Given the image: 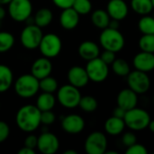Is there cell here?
I'll return each instance as SVG.
<instances>
[{"label": "cell", "instance_id": "1", "mask_svg": "<svg viewBox=\"0 0 154 154\" xmlns=\"http://www.w3.org/2000/svg\"><path fill=\"white\" fill-rule=\"evenodd\" d=\"M41 114L42 111L36 106H23L16 113V125L20 130L25 133H32L35 131L42 124Z\"/></svg>", "mask_w": 154, "mask_h": 154}, {"label": "cell", "instance_id": "2", "mask_svg": "<svg viewBox=\"0 0 154 154\" xmlns=\"http://www.w3.org/2000/svg\"><path fill=\"white\" fill-rule=\"evenodd\" d=\"M39 82L40 80L32 74H23L14 82L15 93L22 98H31L39 91Z\"/></svg>", "mask_w": 154, "mask_h": 154}, {"label": "cell", "instance_id": "3", "mask_svg": "<svg viewBox=\"0 0 154 154\" xmlns=\"http://www.w3.org/2000/svg\"><path fill=\"white\" fill-rule=\"evenodd\" d=\"M99 42L105 50L112 51L116 53L124 48L125 39L118 29L116 30L107 27L103 29V32L100 33Z\"/></svg>", "mask_w": 154, "mask_h": 154}, {"label": "cell", "instance_id": "4", "mask_svg": "<svg viewBox=\"0 0 154 154\" xmlns=\"http://www.w3.org/2000/svg\"><path fill=\"white\" fill-rule=\"evenodd\" d=\"M125 125L134 131H142L148 127L151 116L147 111L142 108L134 107L126 111L124 118Z\"/></svg>", "mask_w": 154, "mask_h": 154}, {"label": "cell", "instance_id": "5", "mask_svg": "<svg viewBox=\"0 0 154 154\" xmlns=\"http://www.w3.org/2000/svg\"><path fill=\"white\" fill-rule=\"evenodd\" d=\"M81 94L78 88L71 84L64 85L58 89L57 99L59 103L66 108H75L79 106Z\"/></svg>", "mask_w": 154, "mask_h": 154}, {"label": "cell", "instance_id": "6", "mask_svg": "<svg viewBox=\"0 0 154 154\" xmlns=\"http://www.w3.org/2000/svg\"><path fill=\"white\" fill-rule=\"evenodd\" d=\"M43 37L42 28L33 24H27L22 31L20 40L23 46L28 50H34L39 48L41 41Z\"/></svg>", "mask_w": 154, "mask_h": 154}, {"label": "cell", "instance_id": "7", "mask_svg": "<svg viewBox=\"0 0 154 154\" xmlns=\"http://www.w3.org/2000/svg\"><path fill=\"white\" fill-rule=\"evenodd\" d=\"M61 48V40L55 33H47L43 35L39 45V50L42 56L49 59L57 57L60 53Z\"/></svg>", "mask_w": 154, "mask_h": 154}, {"label": "cell", "instance_id": "8", "mask_svg": "<svg viewBox=\"0 0 154 154\" xmlns=\"http://www.w3.org/2000/svg\"><path fill=\"white\" fill-rule=\"evenodd\" d=\"M32 12V5L30 0H12L8 4V14L15 22H25Z\"/></svg>", "mask_w": 154, "mask_h": 154}, {"label": "cell", "instance_id": "9", "mask_svg": "<svg viewBox=\"0 0 154 154\" xmlns=\"http://www.w3.org/2000/svg\"><path fill=\"white\" fill-rule=\"evenodd\" d=\"M86 70L89 79L97 83H100L106 80L109 73L108 65L104 62L100 57L88 60L86 66Z\"/></svg>", "mask_w": 154, "mask_h": 154}, {"label": "cell", "instance_id": "10", "mask_svg": "<svg viewBox=\"0 0 154 154\" xmlns=\"http://www.w3.org/2000/svg\"><path fill=\"white\" fill-rule=\"evenodd\" d=\"M127 83L129 88L137 94L146 93L151 87V79L146 72L141 70H134L127 76Z\"/></svg>", "mask_w": 154, "mask_h": 154}, {"label": "cell", "instance_id": "11", "mask_svg": "<svg viewBox=\"0 0 154 154\" xmlns=\"http://www.w3.org/2000/svg\"><path fill=\"white\" fill-rule=\"evenodd\" d=\"M107 149L106 135L98 131L91 133L85 141V151L88 154H104Z\"/></svg>", "mask_w": 154, "mask_h": 154}, {"label": "cell", "instance_id": "12", "mask_svg": "<svg viewBox=\"0 0 154 154\" xmlns=\"http://www.w3.org/2000/svg\"><path fill=\"white\" fill-rule=\"evenodd\" d=\"M59 147L58 137L50 132H44L38 137L37 148L42 154H54L59 150Z\"/></svg>", "mask_w": 154, "mask_h": 154}, {"label": "cell", "instance_id": "13", "mask_svg": "<svg viewBox=\"0 0 154 154\" xmlns=\"http://www.w3.org/2000/svg\"><path fill=\"white\" fill-rule=\"evenodd\" d=\"M61 127L67 134H78L84 130L85 121L80 116L76 114H71L62 118Z\"/></svg>", "mask_w": 154, "mask_h": 154}, {"label": "cell", "instance_id": "14", "mask_svg": "<svg viewBox=\"0 0 154 154\" xmlns=\"http://www.w3.org/2000/svg\"><path fill=\"white\" fill-rule=\"evenodd\" d=\"M68 80L72 86L81 88L88 85L90 80L86 70V68L80 66H73L69 69L68 72Z\"/></svg>", "mask_w": 154, "mask_h": 154}, {"label": "cell", "instance_id": "15", "mask_svg": "<svg viewBox=\"0 0 154 154\" xmlns=\"http://www.w3.org/2000/svg\"><path fill=\"white\" fill-rule=\"evenodd\" d=\"M52 71V64L49 58L42 57L34 60L31 68V74H32L39 80L51 75Z\"/></svg>", "mask_w": 154, "mask_h": 154}, {"label": "cell", "instance_id": "16", "mask_svg": "<svg viewBox=\"0 0 154 154\" xmlns=\"http://www.w3.org/2000/svg\"><path fill=\"white\" fill-rule=\"evenodd\" d=\"M137 93H135L131 88H125L121 90L116 98L117 106L124 108L125 110L128 111L130 109H133L136 107L138 103V97Z\"/></svg>", "mask_w": 154, "mask_h": 154}, {"label": "cell", "instance_id": "17", "mask_svg": "<svg viewBox=\"0 0 154 154\" xmlns=\"http://www.w3.org/2000/svg\"><path fill=\"white\" fill-rule=\"evenodd\" d=\"M133 62L135 69L148 73L154 69V53L142 51L134 56Z\"/></svg>", "mask_w": 154, "mask_h": 154}, {"label": "cell", "instance_id": "18", "mask_svg": "<svg viewBox=\"0 0 154 154\" xmlns=\"http://www.w3.org/2000/svg\"><path fill=\"white\" fill-rule=\"evenodd\" d=\"M106 11L112 19L122 21L127 16L129 9L124 0H110L107 4Z\"/></svg>", "mask_w": 154, "mask_h": 154}, {"label": "cell", "instance_id": "19", "mask_svg": "<svg viewBox=\"0 0 154 154\" xmlns=\"http://www.w3.org/2000/svg\"><path fill=\"white\" fill-rule=\"evenodd\" d=\"M79 23V14L73 8L69 7L63 9L60 15V23L66 30H72L78 26Z\"/></svg>", "mask_w": 154, "mask_h": 154}, {"label": "cell", "instance_id": "20", "mask_svg": "<svg viewBox=\"0 0 154 154\" xmlns=\"http://www.w3.org/2000/svg\"><path fill=\"white\" fill-rule=\"evenodd\" d=\"M79 55L85 60H91L99 57L100 50L98 45L92 41H85L79 46Z\"/></svg>", "mask_w": 154, "mask_h": 154}, {"label": "cell", "instance_id": "21", "mask_svg": "<svg viewBox=\"0 0 154 154\" xmlns=\"http://www.w3.org/2000/svg\"><path fill=\"white\" fill-rule=\"evenodd\" d=\"M125 127V122L122 118H118L116 116L109 117L105 123V130L106 132L113 136L118 135L122 134Z\"/></svg>", "mask_w": 154, "mask_h": 154}, {"label": "cell", "instance_id": "22", "mask_svg": "<svg viewBox=\"0 0 154 154\" xmlns=\"http://www.w3.org/2000/svg\"><path fill=\"white\" fill-rule=\"evenodd\" d=\"M110 20H111V17L108 14L107 11H105L103 9H97L94 11L91 14L92 23L96 27L102 29V30L108 27Z\"/></svg>", "mask_w": 154, "mask_h": 154}, {"label": "cell", "instance_id": "23", "mask_svg": "<svg viewBox=\"0 0 154 154\" xmlns=\"http://www.w3.org/2000/svg\"><path fill=\"white\" fill-rule=\"evenodd\" d=\"M13 84V72L11 69L4 64H0V93L7 91Z\"/></svg>", "mask_w": 154, "mask_h": 154}, {"label": "cell", "instance_id": "24", "mask_svg": "<svg viewBox=\"0 0 154 154\" xmlns=\"http://www.w3.org/2000/svg\"><path fill=\"white\" fill-rule=\"evenodd\" d=\"M56 103V98L52 93L42 92L36 100V106L42 112L51 110Z\"/></svg>", "mask_w": 154, "mask_h": 154}, {"label": "cell", "instance_id": "25", "mask_svg": "<svg viewBox=\"0 0 154 154\" xmlns=\"http://www.w3.org/2000/svg\"><path fill=\"white\" fill-rule=\"evenodd\" d=\"M34 23L41 28L48 26L53 18V14L49 8H41L39 9L34 15Z\"/></svg>", "mask_w": 154, "mask_h": 154}, {"label": "cell", "instance_id": "26", "mask_svg": "<svg viewBox=\"0 0 154 154\" xmlns=\"http://www.w3.org/2000/svg\"><path fill=\"white\" fill-rule=\"evenodd\" d=\"M131 7L141 15H147L154 9L152 0H131Z\"/></svg>", "mask_w": 154, "mask_h": 154}, {"label": "cell", "instance_id": "27", "mask_svg": "<svg viewBox=\"0 0 154 154\" xmlns=\"http://www.w3.org/2000/svg\"><path fill=\"white\" fill-rule=\"evenodd\" d=\"M111 65L115 74L119 77H127L131 72L128 62L124 59H116Z\"/></svg>", "mask_w": 154, "mask_h": 154}, {"label": "cell", "instance_id": "28", "mask_svg": "<svg viewBox=\"0 0 154 154\" xmlns=\"http://www.w3.org/2000/svg\"><path fill=\"white\" fill-rule=\"evenodd\" d=\"M138 28L143 34H154V18L150 15H143L138 22Z\"/></svg>", "mask_w": 154, "mask_h": 154}, {"label": "cell", "instance_id": "29", "mask_svg": "<svg viewBox=\"0 0 154 154\" xmlns=\"http://www.w3.org/2000/svg\"><path fill=\"white\" fill-rule=\"evenodd\" d=\"M98 103L97 100L92 96H84L81 97L79 106L87 113H92L97 108Z\"/></svg>", "mask_w": 154, "mask_h": 154}, {"label": "cell", "instance_id": "30", "mask_svg": "<svg viewBox=\"0 0 154 154\" xmlns=\"http://www.w3.org/2000/svg\"><path fill=\"white\" fill-rule=\"evenodd\" d=\"M14 44V37L11 32H0V53L8 51Z\"/></svg>", "mask_w": 154, "mask_h": 154}, {"label": "cell", "instance_id": "31", "mask_svg": "<svg viewBox=\"0 0 154 154\" xmlns=\"http://www.w3.org/2000/svg\"><path fill=\"white\" fill-rule=\"evenodd\" d=\"M39 84H40V89L42 90V92L54 93L58 89L57 80L51 76H48L46 78L40 79Z\"/></svg>", "mask_w": 154, "mask_h": 154}, {"label": "cell", "instance_id": "32", "mask_svg": "<svg viewBox=\"0 0 154 154\" xmlns=\"http://www.w3.org/2000/svg\"><path fill=\"white\" fill-rule=\"evenodd\" d=\"M139 47L143 51L154 53V34H143L139 40Z\"/></svg>", "mask_w": 154, "mask_h": 154}, {"label": "cell", "instance_id": "33", "mask_svg": "<svg viewBox=\"0 0 154 154\" xmlns=\"http://www.w3.org/2000/svg\"><path fill=\"white\" fill-rule=\"evenodd\" d=\"M72 7L79 14H88L92 10V4L90 0H75Z\"/></svg>", "mask_w": 154, "mask_h": 154}, {"label": "cell", "instance_id": "34", "mask_svg": "<svg viewBox=\"0 0 154 154\" xmlns=\"http://www.w3.org/2000/svg\"><path fill=\"white\" fill-rule=\"evenodd\" d=\"M56 116L51 110L42 111L41 114V123L44 125H50L55 122Z\"/></svg>", "mask_w": 154, "mask_h": 154}, {"label": "cell", "instance_id": "35", "mask_svg": "<svg viewBox=\"0 0 154 154\" xmlns=\"http://www.w3.org/2000/svg\"><path fill=\"white\" fill-rule=\"evenodd\" d=\"M125 152L127 154H147L148 151L143 144H139L136 143L129 146Z\"/></svg>", "mask_w": 154, "mask_h": 154}, {"label": "cell", "instance_id": "36", "mask_svg": "<svg viewBox=\"0 0 154 154\" xmlns=\"http://www.w3.org/2000/svg\"><path fill=\"white\" fill-rule=\"evenodd\" d=\"M10 134V128L9 125L4 122L0 121V143H4Z\"/></svg>", "mask_w": 154, "mask_h": 154}, {"label": "cell", "instance_id": "37", "mask_svg": "<svg viewBox=\"0 0 154 154\" xmlns=\"http://www.w3.org/2000/svg\"><path fill=\"white\" fill-rule=\"evenodd\" d=\"M100 58L104 60V62H106L107 65H110L112 64L115 60L116 59V52L112 51H108V50H105L101 55H100Z\"/></svg>", "mask_w": 154, "mask_h": 154}, {"label": "cell", "instance_id": "38", "mask_svg": "<svg viewBox=\"0 0 154 154\" xmlns=\"http://www.w3.org/2000/svg\"><path fill=\"white\" fill-rule=\"evenodd\" d=\"M136 141H137V138H136V135L134 133H125L122 137L123 144L127 146V147L136 143Z\"/></svg>", "mask_w": 154, "mask_h": 154}, {"label": "cell", "instance_id": "39", "mask_svg": "<svg viewBox=\"0 0 154 154\" xmlns=\"http://www.w3.org/2000/svg\"><path fill=\"white\" fill-rule=\"evenodd\" d=\"M37 143H38V137L33 134L28 135L24 140V146L33 150L37 147Z\"/></svg>", "mask_w": 154, "mask_h": 154}, {"label": "cell", "instance_id": "40", "mask_svg": "<svg viewBox=\"0 0 154 154\" xmlns=\"http://www.w3.org/2000/svg\"><path fill=\"white\" fill-rule=\"evenodd\" d=\"M75 0H52L53 4L60 9H66L69 7H72Z\"/></svg>", "mask_w": 154, "mask_h": 154}, {"label": "cell", "instance_id": "41", "mask_svg": "<svg viewBox=\"0 0 154 154\" xmlns=\"http://www.w3.org/2000/svg\"><path fill=\"white\" fill-rule=\"evenodd\" d=\"M125 114H126V110H125L124 108L120 107L117 106V107H116L114 109V113H113V116H116L118 118H122L124 119L125 116Z\"/></svg>", "mask_w": 154, "mask_h": 154}, {"label": "cell", "instance_id": "42", "mask_svg": "<svg viewBox=\"0 0 154 154\" xmlns=\"http://www.w3.org/2000/svg\"><path fill=\"white\" fill-rule=\"evenodd\" d=\"M119 22H120V21H118V20H116V19H112V18H111L108 27H109V28H112V29H116V30H117V29H119V26H120Z\"/></svg>", "mask_w": 154, "mask_h": 154}, {"label": "cell", "instance_id": "43", "mask_svg": "<svg viewBox=\"0 0 154 154\" xmlns=\"http://www.w3.org/2000/svg\"><path fill=\"white\" fill-rule=\"evenodd\" d=\"M18 154H35V151L33 149L28 148V147H23L21 150H19Z\"/></svg>", "mask_w": 154, "mask_h": 154}, {"label": "cell", "instance_id": "44", "mask_svg": "<svg viewBox=\"0 0 154 154\" xmlns=\"http://www.w3.org/2000/svg\"><path fill=\"white\" fill-rule=\"evenodd\" d=\"M5 16V8L2 6V5H0V20L4 19Z\"/></svg>", "mask_w": 154, "mask_h": 154}, {"label": "cell", "instance_id": "45", "mask_svg": "<svg viewBox=\"0 0 154 154\" xmlns=\"http://www.w3.org/2000/svg\"><path fill=\"white\" fill-rule=\"evenodd\" d=\"M148 127H149V129H150V131L151 132H152L154 134V120L153 121H150V123H149V125H148Z\"/></svg>", "mask_w": 154, "mask_h": 154}, {"label": "cell", "instance_id": "46", "mask_svg": "<svg viewBox=\"0 0 154 154\" xmlns=\"http://www.w3.org/2000/svg\"><path fill=\"white\" fill-rule=\"evenodd\" d=\"M78 152H76V151H74V150H67V151H65L63 154H77Z\"/></svg>", "mask_w": 154, "mask_h": 154}, {"label": "cell", "instance_id": "47", "mask_svg": "<svg viewBox=\"0 0 154 154\" xmlns=\"http://www.w3.org/2000/svg\"><path fill=\"white\" fill-rule=\"evenodd\" d=\"M12 0H0V5H8Z\"/></svg>", "mask_w": 154, "mask_h": 154}, {"label": "cell", "instance_id": "48", "mask_svg": "<svg viewBox=\"0 0 154 154\" xmlns=\"http://www.w3.org/2000/svg\"><path fill=\"white\" fill-rule=\"evenodd\" d=\"M105 154H118L117 152H114V151H111V152H106Z\"/></svg>", "mask_w": 154, "mask_h": 154}, {"label": "cell", "instance_id": "49", "mask_svg": "<svg viewBox=\"0 0 154 154\" xmlns=\"http://www.w3.org/2000/svg\"><path fill=\"white\" fill-rule=\"evenodd\" d=\"M152 5H153L154 6V0H152Z\"/></svg>", "mask_w": 154, "mask_h": 154}, {"label": "cell", "instance_id": "50", "mask_svg": "<svg viewBox=\"0 0 154 154\" xmlns=\"http://www.w3.org/2000/svg\"><path fill=\"white\" fill-rule=\"evenodd\" d=\"M152 17H153V18H154V12H153V14H152Z\"/></svg>", "mask_w": 154, "mask_h": 154}, {"label": "cell", "instance_id": "51", "mask_svg": "<svg viewBox=\"0 0 154 154\" xmlns=\"http://www.w3.org/2000/svg\"><path fill=\"white\" fill-rule=\"evenodd\" d=\"M0 26H1V20H0Z\"/></svg>", "mask_w": 154, "mask_h": 154}, {"label": "cell", "instance_id": "52", "mask_svg": "<svg viewBox=\"0 0 154 154\" xmlns=\"http://www.w3.org/2000/svg\"><path fill=\"white\" fill-rule=\"evenodd\" d=\"M153 102H154V95H153Z\"/></svg>", "mask_w": 154, "mask_h": 154}, {"label": "cell", "instance_id": "53", "mask_svg": "<svg viewBox=\"0 0 154 154\" xmlns=\"http://www.w3.org/2000/svg\"><path fill=\"white\" fill-rule=\"evenodd\" d=\"M0 107H1V104H0Z\"/></svg>", "mask_w": 154, "mask_h": 154}]
</instances>
